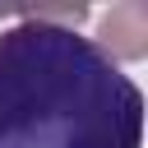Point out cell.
I'll list each match as a JSON object with an SVG mask.
<instances>
[{
  "label": "cell",
  "instance_id": "obj_1",
  "mask_svg": "<svg viewBox=\"0 0 148 148\" xmlns=\"http://www.w3.org/2000/svg\"><path fill=\"white\" fill-rule=\"evenodd\" d=\"M143 92L88 37L18 23L0 37V148H139Z\"/></svg>",
  "mask_w": 148,
  "mask_h": 148
}]
</instances>
